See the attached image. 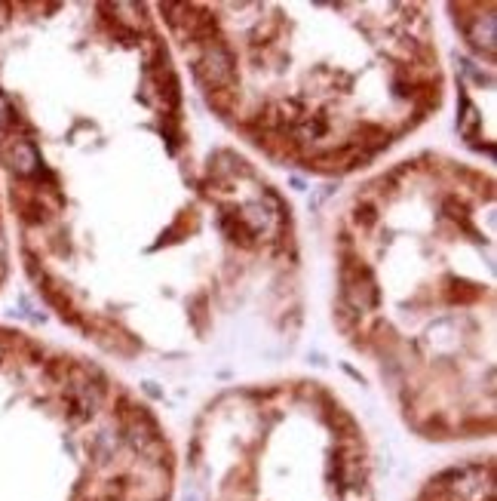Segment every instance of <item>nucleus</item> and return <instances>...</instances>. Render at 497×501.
<instances>
[{
	"label": "nucleus",
	"instance_id": "f257e3e1",
	"mask_svg": "<svg viewBox=\"0 0 497 501\" xmlns=\"http://www.w3.org/2000/svg\"><path fill=\"white\" fill-rule=\"evenodd\" d=\"M0 157L31 283L107 360L215 366L298 341L292 203L200 120L151 3L0 6Z\"/></svg>",
	"mask_w": 497,
	"mask_h": 501
},
{
	"label": "nucleus",
	"instance_id": "f03ea898",
	"mask_svg": "<svg viewBox=\"0 0 497 501\" xmlns=\"http://www.w3.org/2000/svg\"><path fill=\"white\" fill-rule=\"evenodd\" d=\"M492 169L418 151L331 215V320L399 421L426 443L494 437Z\"/></svg>",
	"mask_w": 497,
	"mask_h": 501
},
{
	"label": "nucleus",
	"instance_id": "7ed1b4c3",
	"mask_svg": "<svg viewBox=\"0 0 497 501\" xmlns=\"http://www.w3.org/2000/svg\"><path fill=\"white\" fill-rule=\"evenodd\" d=\"M212 123L255 160L347 179L424 130L448 71L426 3H157Z\"/></svg>",
	"mask_w": 497,
	"mask_h": 501
},
{
	"label": "nucleus",
	"instance_id": "20e7f679",
	"mask_svg": "<svg viewBox=\"0 0 497 501\" xmlns=\"http://www.w3.org/2000/svg\"><path fill=\"white\" fill-rule=\"evenodd\" d=\"M178 446L111 366L0 329V501H175Z\"/></svg>",
	"mask_w": 497,
	"mask_h": 501
},
{
	"label": "nucleus",
	"instance_id": "39448f33",
	"mask_svg": "<svg viewBox=\"0 0 497 501\" xmlns=\"http://www.w3.org/2000/svg\"><path fill=\"white\" fill-rule=\"evenodd\" d=\"M175 501H378L372 440L322 378L231 384L190 424Z\"/></svg>",
	"mask_w": 497,
	"mask_h": 501
},
{
	"label": "nucleus",
	"instance_id": "423d86ee",
	"mask_svg": "<svg viewBox=\"0 0 497 501\" xmlns=\"http://www.w3.org/2000/svg\"><path fill=\"white\" fill-rule=\"evenodd\" d=\"M494 455H470L426 477L411 501H497Z\"/></svg>",
	"mask_w": 497,
	"mask_h": 501
},
{
	"label": "nucleus",
	"instance_id": "0eeeda50",
	"mask_svg": "<svg viewBox=\"0 0 497 501\" xmlns=\"http://www.w3.org/2000/svg\"><path fill=\"white\" fill-rule=\"evenodd\" d=\"M0 274H3V231H0Z\"/></svg>",
	"mask_w": 497,
	"mask_h": 501
}]
</instances>
